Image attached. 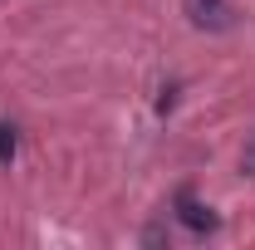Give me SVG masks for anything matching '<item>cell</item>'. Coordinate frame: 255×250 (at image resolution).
<instances>
[{
	"mask_svg": "<svg viewBox=\"0 0 255 250\" xmlns=\"http://www.w3.org/2000/svg\"><path fill=\"white\" fill-rule=\"evenodd\" d=\"M20 152V127L15 123H0V167H10Z\"/></svg>",
	"mask_w": 255,
	"mask_h": 250,
	"instance_id": "3",
	"label": "cell"
},
{
	"mask_svg": "<svg viewBox=\"0 0 255 250\" xmlns=\"http://www.w3.org/2000/svg\"><path fill=\"white\" fill-rule=\"evenodd\" d=\"M187 15H191L196 30H231L236 25V15H231L226 0H187Z\"/></svg>",
	"mask_w": 255,
	"mask_h": 250,
	"instance_id": "2",
	"label": "cell"
},
{
	"mask_svg": "<svg viewBox=\"0 0 255 250\" xmlns=\"http://www.w3.org/2000/svg\"><path fill=\"white\" fill-rule=\"evenodd\" d=\"M172 206H177V221L187 226L191 236H211V231L221 226V221H216V211H211V206H201L191 187H182V191H177V201H172Z\"/></svg>",
	"mask_w": 255,
	"mask_h": 250,
	"instance_id": "1",
	"label": "cell"
}]
</instances>
